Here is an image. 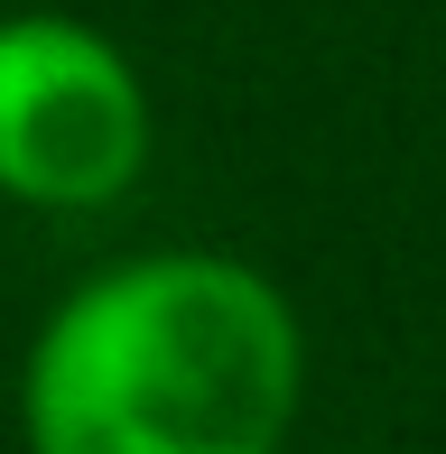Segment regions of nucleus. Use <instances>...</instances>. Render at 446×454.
I'll list each match as a JSON object with an SVG mask.
<instances>
[{
  "mask_svg": "<svg viewBox=\"0 0 446 454\" xmlns=\"http://www.w3.org/2000/svg\"><path fill=\"white\" fill-rule=\"evenodd\" d=\"M307 343L260 270L149 251L84 278L28 343V454H279Z\"/></svg>",
  "mask_w": 446,
  "mask_h": 454,
  "instance_id": "1",
  "label": "nucleus"
},
{
  "mask_svg": "<svg viewBox=\"0 0 446 454\" xmlns=\"http://www.w3.org/2000/svg\"><path fill=\"white\" fill-rule=\"evenodd\" d=\"M149 168V93L84 19H0V195L112 204Z\"/></svg>",
  "mask_w": 446,
  "mask_h": 454,
  "instance_id": "2",
  "label": "nucleus"
}]
</instances>
